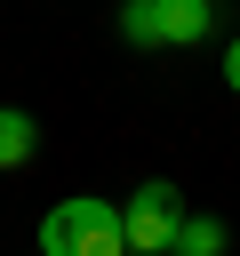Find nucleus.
Wrapping results in <instances>:
<instances>
[{
  "label": "nucleus",
  "mask_w": 240,
  "mask_h": 256,
  "mask_svg": "<svg viewBox=\"0 0 240 256\" xmlns=\"http://www.w3.org/2000/svg\"><path fill=\"white\" fill-rule=\"evenodd\" d=\"M40 256H128V232H120V208L96 200V192H72L40 216Z\"/></svg>",
  "instance_id": "f257e3e1"
},
{
  "label": "nucleus",
  "mask_w": 240,
  "mask_h": 256,
  "mask_svg": "<svg viewBox=\"0 0 240 256\" xmlns=\"http://www.w3.org/2000/svg\"><path fill=\"white\" fill-rule=\"evenodd\" d=\"M120 32L136 48H192V40L216 32V0H128Z\"/></svg>",
  "instance_id": "f03ea898"
},
{
  "label": "nucleus",
  "mask_w": 240,
  "mask_h": 256,
  "mask_svg": "<svg viewBox=\"0 0 240 256\" xmlns=\"http://www.w3.org/2000/svg\"><path fill=\"white\" fill-rule=\"evenodd\" d=\"M184 216H192V208H184V192H176L168 176L136 184V192H128V208H120L128 256H168V240H176V224H184Z\"/></svg>",
  "instance_id": "7ed1b4c3"
},
{
  "label": "nucleus",
  "mask_w": 240,
  "mask_h": 256,
  "mask_svg": "<svg viewBox=\"0 0 240 256\" xmlns=\"http://www.w3.org/2000/svg\"><path fill=\"white\" fill-rule=\"evenodd\" d=\"M32 152H40V128H32V112L0 104V168H24Z\"/></svg>",
  "instance_id": "20e7f679"
},
{
  "label": "nucleus",
  "mask_w": 240,
  "mask_h": 256,
  "mask_svg": "<svg viewBox=\"0 0 240 256\" xmlns=\"http://www.w3.org/2000/svg\"><path fill=\"white\" fill-rule=\"evenodd\" d=\"M224 240H232V232H224L216 216H184L176 240H168V256H224Z\"/></svg>",
  "instance_id": "39448f33"
},
{
  "label": "nucleus",
  "mask_w": 240,
  "mask_h": 256,
  "mask_svg": "<svg viewBox=\"0 0 240 256\" xmlns=\"http://www.w3.org/2000/svg\"><path fill=\"white\" fill-rule=\"evenodd\" d=\"M224 88H232V96H240V32H232V40H224Z\"/></svg>",
  "instance_id": "423d86ee"
}]
</instances>
